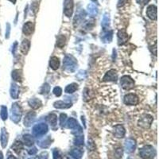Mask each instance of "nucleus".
Wrapping results in <instances>:
<instances>
[{"label":"nucleus","instance_id":"4","mask_svg":"<svg viewBox=\"0 0 159 159\" xmlns=\"http://www.w3.org/2000/svg\"><path fill=\"white\" fill-rule=\"evenodd\" d=\"M48 130V127L46 124H38L36 125L33 129V133L35 136H41V135H45Z\"/></svg>","mask_w":159,"mask_h":159},{"label":"nucleus","instance_id":"31","mask_svg":"<svg viewBox=\"0 0 159 159\" xmlns=\"http://www.w3.org/2000/svg\"><path fill=\"white\" fill-rule=\"evenodd\" d=\"M88 11H89L91 15H96L97 14L96 7L94 4H91V5L88 6Z\"/></svg>","mask_w":159,"mask_h":159},{"label":"nucleus","instance_id":"8","mask_svg":"<svg viewBox=\"0 0 159 159\" xmlns=\"http://www.w3.org/2000/svg\"><path fill=\"white\" fill-rule=\"evenodd\" d=\"M146 15L149 18L152 20L157 19V7L154 5H150L146 10Z\"/></svg>","mask_w":159,"mask_h":159},{"label":"nucleus","instance_id":"36","mask_svg":"<svg viewBox=\"0 0 159 159\" xmlns=\"http://www.w3.org/2000/svg\"><path fill=\"white\" fill-rule=\"evenodd\" d=\"M127 0H119L118 1V7H123L127 3Z\"/></svg>","mask_w":159,"mask_h":159},{"label":"nucleus","instance_id":"6","mask_svg":"<svg viewBox=\"0 0 159 159\" xmlns=\"http://www.w3.org/2000/svg\"><path fill=\"white\" fill-rule=\"evenodd\" d=\"M152 121H153V118L150 116L148 115H145L143 117L139 120V126H141L143 128H148L151 125Z\"/></svg>","mask_w":159,"mask_h":159},{"label":"nucleus","instance_id":"10","mask_svg":"<svg viewBox=\"0 0 159 159\" xmlns=\"http://www.w3.org/2000/svg\"><path fill=\"white\" fill-rule=\"evenodd\" d=\"M34 25L31 22H26V24H24L23 26V29H22V31H23V34L29 36L30 34H32V33L34 32Z\"/></svg>","mask_w":159,"mask_h":159},{"label":"nucleus","instance_id":"43","mask_svg":"<svg viewBox=\"0 0 159 159\" xmlns=\"http://www.w3.org/2000/svg\"><path fill=\"white\" fill-rule=\"evenodd\" d=\"M29 159H39L38 158H29Z\"/></svg>","mask_w":159,"mask_h":159},{"label":"nucleus","instance_id":"9","mask_svg":"<svg viewBox=\"0 0 159 159\" xmlns=\"http://www.w3.org/2000/svg\"><path fill=\"white\" fill-rule=\"evenodd\" d=\"M104 81H116L117 80V73L116 71L111 69L107 72L106 75L104 77Z\"/></svg>","mask_w":159,"mask_h":159},{"label":"nucleus","instance_id":"35","mask_svg":"<svg viewBox=\"0 0 159 159\" xmlns=\"http://www.w3.org/2000/svg\"><path fill=\"white\" fill-rule=\"evenodd\" d=\"M116 157L118 158H122V156H123V149H116Z\"/></svg>","mask_w":159,"mask_h":159},{"label":"nucleus","instance_id":"44","mask_svg":"<svg viewBox=\"0 0 159 159\" xmlns=\"http://www.w3.org/2000/svg\"><path fill=\"white\" fill-rule=\"evenodd\" d=\"M68 159H72V158H68Z\"/></svg>","mask_w":159,"mask_h":159},{"label":"nucleus","instance_id":"45","mask_svg":"<svg viewBox=\"0 0 159 159\" xmlns=\"http://www.w3.org/2000/svg\"><path fill=\"white\" fill-rule=\"evenodd\" d=\"M128 159H131V158H128Z\"/></svg>","mask_w":159,"mask_h":159},{"label":"nucleus","instance_id":"22","mask_svg":"<svg viewBox=\"0 0 159 159\" xmlns=\"http://www.w3.org/2000/svg\"><path fill=\"white\" fill-rule=\"evenodd\" d=\"M22 148H23V146H22V143L20 142V141L15 142V144L12 146V149H14L16 153H18V154L19 153L21 149H22Z\"/></svg>","mask_w":159,"mask_h":159},{"label":"nucleus","instance_id":"37","mask_svg":"<svg viewBox=\"0 0 159 159\" xmlns=\"http://www.w3.org/2000/svg\"><path fill=\"white\" fill-rule=\"evenodd\" d=\"M136 1H137V3H138V4H140V5L144 6L146 5V3H149V0H136Z\"/></svg>","mask_w":159,"mask_h":159},{"label":"nucleus","instance_id":"24","mask_svg":"<svg viewBox=\"0 0 159 159\" xmlns=\"http://www.w3.org/2000/svg\"><path fill=\"white\" fill-rule=\"evenodd\" d=\"M78 88V85L77 84H72V85H68L65 88V92L67 93H73Z\"/></svg>","mask_w":159,"mask_h":159},{"label":"nucleus","instance_id":"13","mask_svg":"<svg viewBox=\"0 0 159 159\" xmlns=\"http://www.w3.org/2000/svg\"><path fill=\"white\" fill-rule=\"evenodd\" d=\"M29 48H30V41L29 40H26L25 39L22 41V45L20 46V50L22 52L24 55H26L28 51L29 50Z\"/></svg>","mask_w":159,"mask_h":159},{"label":"nucleus","instance_id":"7","mask_svg":"<svg viewBox=\"0 0 159 159\" xmlns=\"http://www.w3.org/2000/svg\"><path fill=\"white\" fill-rule=\"evenodd\" d=\"M135 146H136V142L133 138H128L125 142V149L127 153H132L135 151Z\"/></svg>","mask_w":159,"mask_h":159},{"label":"nucleus","instance_id":"42","mask_svg":"<svg viewBox=\"0 0 159 159\" xmlns=\"http://www.w3.org/2000/svg\"><path fill=\"white\" fill-rule=\"evenodd\" d=\"M10 2H11V3H14V4H15V3H16V0H10Z\"/></svg>","mask_w":159,"mask_h":159},{"label":"nucleus","instance_id":"30","mask_svg":"<svg viewBox=\"0 0 159 159\" xmlns=\"http://www.w3.org/2000/svg\"><path fill=\"white\" fill-rule=\"evenodd\" d=\"M38 144H39V146L42 147V148H47L50 145V139L49 138H46V140H43L42 142H39Z\"/></svg>","mask_w":159,"mask_h":159},{"label":"nucleus","instance_id":"12","mask_svg":"<svg viewBox=\"0 0 159 159\" xmlns=\"http://www.w3.org/2000/svg\"><path fill=\"white\" fill-rule=\"evenodd\" d=\"M21 111H20L18 106H17V104H15L12 107V119L15 122H16V119H19L21 117Z\"/></svg>","mask_w":159,"mask_h":159},{"label":"nucleus","instance_id":"41","mask_svg":"<svg viewBox=\"0 0 159 159\" xmlns=\"http://www.w3.org/2000/svg\"><path fill=\"white\" fill-rule=\"evenodd\" d=\"M0 159H3V153L0 151Z\"/></svg>","mask_w":159,"mask_h":159},{"label":"nucleus","instance_id":"21","mask_svg":"<svg viewBox=\"0 0 159 159\" xmlns=\"http://www.w3.org/2000/svg\"><path fill=\"white\" fill-rule=\"evenodd\" d=\"M12 78L16 81H21L22 79V73L20 70H14L12 72Z\"/></svg>","mask_w":159,"mask_h":159},{"label":"nucleus","instance_id":"5","mask_svg":"<svg viewBox=\"0 0 159 159\" xmlns=\"http://www.w3.org/2000/svg\"><path fill=\"white\" fill-rule=\"evenodd\" d=\"M124 103L127 105H136L138 104V97L135 94H128L124 97Z\"/></svg>","mask_w":159,"mask_h":159},{"label":"nucleus","instance_id":"38","mask_svg":"<svg viewBox=\"0 0 159 159\" xmlns=\"http://www.w3.org/2000/svg\"><path fill=\"white\" fill-rule=\"evenodd\" d=\"M38 152V149H37V148H35V147H33V149H30L28 151V153H29L30 155H34V154H35Z\"/></svg>","mask_w":159,"mask_h":159},{"label":"nucleus","instance_id":"1","mask_svg":"<svg viewBox=\"0 0 159 159\" xmlns=\"http://www.w3.org/2000/svg\"><path fill=\"white\" fill-rule=\"evenodd\" d=\"M139 155L143 159H153L156 156V150L152 146L146 145L139 149Z\"/></svg>","mask_w":159,"mask_h":159},{"label":"nucleus","instance_id":"32","mask_svg":"<svg viewBox=\"0 0 159 159\" xmlns=\"http://www.w3.org/2000/svg\"><path fill=\"white\" fill-rule=\"evenodd\" d=\"M49 123H52L53 125H55L56 123H57V116L54 115V114H51L49 116Z\"/></svg>","mask_w":159,"mask_h":159},{"label":"nucleus","instance_id":"18","mask_svg":"<svg viewBox=\"0 0 159 159\" xmlns=\"http://www.w3.org/2000/svg\"><path fill=\"white\" fill-rule=\"evenodd\" d=\"M34 117H35V113L34 112H29L26 115V118H25V126H26V127H29V126L31 125L32 122L34 120Z\"/></svg>","mask_w":159,"mask_h":159},{"label":"nucleus","instance_id":"34","mask_svg":"<svg viewBox=\"0 0 159 159\" xmlns=\"http://www.w3.org/2000/svg\"><path fill=\"white\" fill-rule=\"evenodd\" d=\"M61 92H62V90L59 87H56L55 88L53 89V93H54L57 96H60V95H61Z\"/></svg>","mask_w":159,"mask_h":159},{"label":"nucleus","instance_id":"28","mask_svg":"<svg viewBox=\"0 0 159 159\" xmlns=\"http://www.w3.org/2000/svg\"><path fill=\"white\" fill-rule=\"evenodd\" d=\"M1 117L3 120H6L7 119V109L4 106L1 107Z\"/></svg>","mask_w":159,"mask_h":159},{"label":"nucleus","instance_id":"16","mask_svg":"<svg viewBox=\"0 0 159 159\" xmlns=\"http://www.w3.org/2000/svg\"><path fill=\"white\" fill-rule=\"evenodd\" d=\"M49 66H50L51 68H53V70H57L60 66V60H59V58H57V57H53L50 59V61H49Z\"/></svg>","mask_w":159,"mask_h":159},{"label":"nucleus","instance_id":"17","mask_svg":"<svg viewBox=\"0 0 159 159\" xmlns=\"http://www.w3.org/2000/svg\"><path fill=\"white\" fill-rule=\"evenodd\" d=\"M70 154L74 159H81L83 156V150L81 149H73L71 150Z\"/></svg>","mask_w":159,"mask_h":159},{"label":"nucleus","instance_id":"3","mask_svg":"<svg viewBox=\"0 0 159 159\" xmlns=\"http://www.w3.org/2000/svg\"><path fill=\"white\" fill-rule=\"evenodd\" d=\"M73 12V2L72 0H65L64 1V14L67 17H71Z\"/></svg>","mask_w":159,"mask_h":159},{"label":"nucleus","instance_id":"2","mask_svg":"<svg viewBox=\"0 0 159 159\" xmlns=\"http://www.w3.org/2000/svg\"><path fill=\"white\" fill-rule=\"evenodd\" d=\"M120 83L123 88H124L126 90L131 89L134 87V85H135L134 80L130 77H128V76H125V77H122Z\"/></svg>","mask_w":159,"mask_h":159},{"label":"nucleus","instance_id":"40","mask_svg":"<svg viewBox=\"0 0 159 159\" xmlns=\"http://www.w3.org/2000/svg\"><path fill=\"white\" fill-rule=\"evenodd\" d=\"M7 159H17V158H15V157L12 156V155H10V156L9 157V158H8Z\"/></svg>","mask_w":159,"mask_h":159},{"label":"nucleus","instance_id":"39","mask_svg":"<svg viewBox=\"0 0 159 159\" xmlns=\"http://www.w3.org/2000/svg\"><path fill=\"white\" fill-rule=\"evenodd\" d=\"M65 119H66V115L62 114V115L60 116V124H61V125H63V123H65Z\"/></svg>","mask_w":159,"mask_h":159},{"label":"nucleus","instance_id":"11","mask_svg":"<svg viewBox=\"0 0 159 159\" xmlns=\"http://www.w3.org/2000/svg\"><path fill=\"white\" fill-rule=\"evenodd\" d=\"M127 41V34L126 33L125 29L119 30L118 33V41L119 45L122 46Z\"/></svg>","mask_w":159,"mask_h":159},{"label":"nucleus","instance_id":"23","mask_svg":"<svg viewBox=\"0 0 159 159\" xmlns=\"http://www.w3.org/2000/svg\"><path fill=\"white\" fill-rule=\"evenodd\" d=\"M29 106L32 107L33 108H38V107H40V105L41 104V101H40V100H38V99H30V100H29Z\"/></svg>","mask_w":159,"mask_h":159},{"label":"nucleus","instance_id":"19","mask_svg":"<svg viewBox=\"0 0 159 159\" xmlns=\"http://www.w3.org/2000/svg\"><path fill=\"white\" fill-rule=\"evenodd\" d=\"M23 139H24L25 144L28 146H30L34 143V138L32 137V135H25L23 136Z\"/></svg>","mask_w":159,"mask_h":159},{"label":"nucleus","instance_id":"27","mask_svg":"<svg viewBox=\"0 0 159 159\" xmlns=\"http://www.w3.org/2000/svg\"><path fill=\"white\" fill-rule=\"evenodd\" d=\"M74 144L77 146H81L84 145V137L83 136H77L74 140Z\"/></svg>","mask_w":159,"mask_h":159},{"label":"nucleus","instance_id":"14","mask_svg":"<svg viewBox=\"0 0 159 159\" xmlns=\"http://www.w3.org/2000/svg\"><path fill=\"white\" fill-rule=\"evenodd\" d=\"M114 135L116 138H123L125 135V130L122 126H116L115 127V131H114Z\"/></svg>","mask_w":159,"mask_h":159},{"label":"nucleus","instance_id":"15","mask_svg":"<svg viewBox=\"0 0 159 159\" xmlns=\"http://www.w3.org/2000/svg\"><path fill=\"white\" fill-rule=\"evenodd\" d=\"M8 142V134L6 131L5 128L2 129V132H1V144L3 148H5L7 145Z\"/></svg>","mask_w":159,"mask_h":159},{"label":"nucleus","instance_id":"33","mask_svg":"<svg viewBox=\"0 0 159 159\" xmlns=\"http://www.w3.org/2000/svg\"><path fill=\"white\" fill-rule=\"evenodd\" d=\"M53 159H61V155H60V152L57 149L53 150Z\"/></svg>","mask_w":159,"mask_h":159},{"label":"nucleus","instance_id":"29","mask_svg":"<svg viewBox=\"0 0 159 159\" xmlns=\"http://www.w3.org/2000/svg\"><path fill=\"white\" fill-rule=\"evenodd\" d=\"M77 126H78L77 125V122L75 120V119H68L67 125L68 128H75L77 127Z\"/></svg>","mask_w":159,"mask_h":159},{"label":"nucleus","instance_id":"25","mask_svg":"<svg viewBox=\"0 0 159 159\" xmlns=\"http://www.w3.org/2000/svg\"><path fill=\"white\" fill-rule=\"evenodd\" d=\"M65 41H66V39H65V37L61 35V36H59L57 38V46L58 47H60V48H62L64 47L65 44Z\"/></svg>","mask_w":159,"mask_h":159},{"label":"nucleus","instance_id":"26","mask_svg":"<svg viewBox=\"0 0 159 159\" xmlns=\"http://www.w3.org/2000/svg\"><path fill=\"white\" fill-rule=\"evenodd\" d=\"M18 88L17 85H12V87H11V89H10V94H11V96L13 98L16 99L18 97Z\"/></svg>","mask_w":159,"mask_h":159},{"label":"nucleus","instance_id":"20","mask_svg":"<svg viewBox=\"0 0 159 159\" xmlns=\"http://www.w3.org/2000/svg\"><path fill=\"white\" fill-rule=\"evenodd\" d=\"M72 106V104L69 103H65L63 101H58L56 102L54 104V107H57V108H68Z\"/></svg>","mask_w":159,"mask_h":159}]
</instances>
